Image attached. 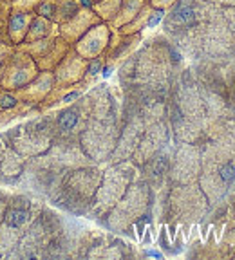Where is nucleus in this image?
I'll return each instance as SVG.
<instances>
[{"label": "nucleus", "mask_w": 235, "mask_h": 260, "mask_svg": "<svg viewBox=\"0 0 235 260\" xmlns=\"http://www.w3.org/2000/svg\"><path fill=\"white\" fill-rule=\"evenodd\" d=\"M37 217L38 206L35 200L24 194H10L0 220V256L13 255Z\"/></svg>", "instance_id": "1"}, {"label": "nucleus", "mask_w": 235, "mask_h": 260, "mask_svg": "<svg viewBox=\"0 0 235 260\" xmlns=\"http://www.w3.org/2000/svg\"><path fill=\"white\" fill-rule=\"evenodd\" d=\"M51 136L49 120L38 118V120L26 121L10 130H2L0 140L28 161V159L37 158L46 152L51 143Z\"/></svg>", "instance_id": "2"}, {"label": "nucleus", "mask_w": 235, "mask_h": 260, "mask_svg": "<svg viewBox=\"0 0 235 260\" xmlns=\"http://www.w3.org/2000/svg\"><path fill=\"white\" fill-rule=\"evenodd\" d=\"M38 72H40V69H38L37 62L33 60L28 52L19 51L15 47V52L11 54L10 62L2 72V78H0V88L17 90V88L28 85Z\"/></svg>", "instance_id": "3"}, {"label": "nucleus", "mask_w": 235, "mask_h": 260, "mask_svg": "<svg viewBox=\"0 0 235 260\" xmlns=\"http://www.w3.org/2000/svg\"><path fill=\"white\" fill-rule=\"evenodd\" d=\"M107 44H109V29L103 24H96L83 36H80L73 46L74 51L78 52L82 58L92 60V58H98V54L105 49Z\"/></svg>", "instance_id": "4"}, {"label": "nucleus", "mask_w": 235, "mask_h": 260, "mask_svg": "<svg viewBox=\"0 0 235 260\" xmlns=\"http://www.w3.org/2000/svg\"><path fill=\"white\" fill-rule=\"evenodd\" d=\"M96 24H100L96 14H92L91 8H82L76 14H73L69 20H65L64 24L58 26V32L65 42L74 44L80 36H83L91 28H94Z\"/></svg>", "instance_id": "5"}, {"label": "nucleus", "mask_w": 235, "mask_h": 260, "mask_svg": "<svg viewBox=\"0 0 235 260\" xmlns=\"http://www.w3.org/2000/svg\"><path fill=\"white\" fill-rule=\"evenodd\" d=\"M53 87H55V74H53V70H40L28 85L17 88L13 92L17 94V98H19L20 102L31 103V105H37L38 107V103L44 102V98L49 94V90Z\"/></svg>", "instance_id": "6"}, {"label": "nucleus", "mask_w": 235, "mask_h": 260, "mask_svg": "<svg viewBox=\"0 0 235 260\" xmlns=\"http://www.w3.org/2000/svg\"><path fill=\"white\" fill-rule=\"evenodd\" d=\"M26 159L0 140V184H13L22 179Z\"/></svg>", "instance_id": "7"}, {"label": "nucleus", "mask_w": 235, "mask_h": 260, "mask_svg": "<svg viewBox=\"0 0 235 260\" xmlns=\"http://www.w3.org/2000/svg\"><path fill=\"white\" fill-rule=\"evenodd\" d=\"M87 62L85 58L78 54L76 51L69 49L64 60L58 64L53 74H55V85H73L80 76L87 69Z\"/></svg>", "instance_id": "8"}, {"label": "nucleus", "mask_w": 235, "mask_h": 260, "mask_svg": "<svg viewBox=\"0 0 235 260\" xmlns=\"http://www.w3.org/2000/svg\"><path fill=\"white\" fill-rule=\"evenodd\" d=\"M35 13H22V11H11L6 22V32L13 46H19L26 40L29 24H31Z\"/></svg>", "instance_id": "9"}, {"label": "nucleus", "mask_w": 235, "mask_h": 260, "mask_svg": "<svg viewBox=\"0 0 235 260\" xmlns=\"http://www.w3.org/2000/svg\"><path fill=\"white\" fill-rule=\"evenodd\" d=\"M47 36H60L58 24L46 18V16L35 14L31 24H29L28 34H26V40H24V42H33V40H40V38H47Z\"/></svg>", "instance_id": "10"}, {"label": "nucleus", "mask_w": 235, "mask_h": 260, "mask_svg": "<svg viewBox=\"0 0 235 260\" xmlns=\"http://www.w3.org/2000/svg\"><path fill=\"white\" fill-rule=\"evenodd\" d=\"M29 116H42L40 112H38L37 105H31V103H19L17 107L13 108H8V110H2L0 112V132L6 130L8 126H11L13 123L17 121H22Z\"/></svg>", "instance_id": "11"}, {"label": "nucleus", "mask_w": 235, "mask_h": 260, "mask_svg": "<svg viewBox=\"0 0 235 260\" xmlns=\"http://www.w3.org/2000/svg\"><path fill=\"white\" fill-rule=\"evenodd\" d=\"M69 49H71L69 44L65 42L62 36H58L51 51L47 52L46 56H42L40 60H37L38 69L40 70H55L56 67H58V64L65 58V54L69 52Z\"/></svg>", "instance_id": "12"}, {"label": "nucleus", "mask_w": 235, "mask_h": 260, "mask_svg": "<svg viewBox=\"0 0 235 260\" xmlns=\"http://www.w3.org/2000/svg\"><path fill=\"white\" fill-rule=\"evenodd\" d=\"M56 38L58 36L40 38V40H33V42H22V44H19V46H15V47H17L19 51L28 52L33 60L37 62V60H40L42 56H46L47 52L51 51L53 46H55V42H56Z\"/></svg>", "instance_id": "13"}, {"label": "nucleus", "mask_w": 235, "mask_h": 260, "mask_svg": "<svg viewBox=\"0 0 235 260\" xmlns=\"http://www.w3.org/2000/svg\"><path fill=\"white\" fill-rule=\"evenodd\" d=\"M80 123V110L74 107L65 108V110H60L56 114V120H55V125H56V132H71L78 126Z\"/></svg>", "instance_id": "14"}, {"label": "nucleus", "mask_w": 235, "mask_h": 260, "mask_svg": "<svg viewBox=\"0 0 235 260\" xmlns=\"http://www.w3.org/2000/svg\"><path fill=\"white\" fill-rule=\"evenodd\" d=\"M139 8H141V0H123V6L121 10H118L116 13V26H121V24L132 20L134 14H138Z\"/></svg>", "instance_id": "15"}, {"label": "nucleus", "mask_w": 235, "mask_h": 260, "mask_svg": "<svg viewBox=\"0 0 235 260\" xmlns=\"http://www.w3.org/2000/svg\"><path fill=\"white\" fill-rule=\"evenodd\" d=\"M19 103H22L17 98V94L13 90H6V88H0V112L2 110H8V108H13L17 107Z\"/></svg>", "instance_id": "16"}, {"label": "nucleus", "mask_w": 235, "mask_h": 260, "mask_svg": "<svg viewBox=\"0 0 235 260\" xmlns=\"http://www.w3.org/2000/svg\"><path fill=\"white\" fill-rule=\"evenodd\" d=\"M15 52V46L8 40H2L0 42V78H2V72H4L6 65L10 62L11 54Z\"/></svg>", "instance_id": "17"}, {"label": "nucleus", "mask_w": 235, "mask_h": 260, "mask_svg": "<svg viewBox=\"0 0 235 260\" xmlns=\"http://www.w3.org/2000/svg\"><path fill=\"white\" fill-rule=\"evenodd\" d=\"M40 0H11V11H22V13H35Z\"/></svg>", "instance_id": "18"}, {"label": "nucleus", "mask_w": 235, "mask_h": 260, "mask_svg": "<svg viewBox=\"0 0 235 260\" xmlns=\"http://www.w3.org/2000/svg\"><path fill=\"white\" fill-rule=\"evenodd\" d=\"M177 18L181 20V22L183 24H194V20H195V16H194V11L190 10V8H186V6H183V8H179V10H177Z\"/></svg>", "instance_id": "19"}, {"label": "nucleus", "mask_w": 235, "mask_h": 260, "mask_svg": "<svg viewBox=\"0 0 235 260\" xmlns=\"http://www.w3.org/2000/svg\"><path fill=\"white\" fill-rule=\"evenodd\" d=\"M11 13V6L4 0H0V31H6V22Z\"/></svg>", "instance_id": "20"}, {"label": "nucleus", "mask_w": 235, "mask_h": 260, "mask_svg": "<svg viewBox=\"0 0 235 260\" xmlns=\"http://www.w3.org/2000/svg\"><path fill=\"white\" fill-rule=\"evenodd\" d=\"M221 177L224 182H231L235 179V166H231V164H224V166L221 168Z\"/></svg>", "instance_id": "21"}, {"label": "nucleus", "mask_w": 235, "mask_h": 260, "mask_svg": "<svg viewBox=\"0 0 235 260\" xmlns=\"http://www.w3.org/2000/svg\"><path fill=\"white\" fill-rule=\"evenodd\" d=\"M8 197H10V194H8V192L0 190V220H2V215H4L6 204H8Z\"/></svg>", "instance_id": "22"}, {"label": "nucleus", "mask_w": 235, "mask_h": 260, "mask_svg": "<svg viewBox=\"0 0 235 260\" xmlns=\"http://www.w3.org/2000/svg\"><path fill=\"white\" fill-rule=\"evenodd\" d=\"M4 2H8V4H11V0H4Z\"/></svg>", "instance_id": "23"}]
</instances>
